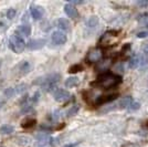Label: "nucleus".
<instances>
[{"label":"nucleus","mask_w":148,"mask_h":147,"mask_svg":"<svg viewBox=\"0 0 148 147\" xmlns=\"http://www.w3.org/2000/svg\"><path fill=\"white\" fill-rule=\"evenodd\" d=\"M60 78L61 76L59 73H51L41 76V78H38L34 81V84L43 87V90H45L47 92H54L56 90V84L60 81Z\"/></svg>","instance_id":"nucleus-1"},{"label":"nucleus","mask_w":148,"mask_h":147,"mask_svg":"<svg viewBox=\"0 0 148 147\" xmlns=\"http://www.w3.org/2000/svg\"><path fill=\"white\" fill-rule=\"evenodd\" d=\"M119 82H121V78L119 76L107 72V73L99 75L96 84L99 85L101 87H103V89H111L113 86L117 85Z\"/></svg>","instance_id":"nucleus-2"},{"label":"nucleus","mask_w":148,"mask_h":147,"mask_svg":"<svg viewBox=\"0 0 148 147\" xmlns=\"http://www.w3.org/2000/svg\"><path fill=\"white\" fill-rule=\"evenodd\" d=\"M8 45L14 53H21L25 49L27 43L25 42V40L21 37H19L17 34H12L9 38V44Z\"/></svg>","instance_id":"nucleus-3"},{"label":"nucleus","mask_w":148,"mask_h":147,"mask_svg":"<svg viewBox=\"0 0 148 147\" xmlns=\"http://www.w3.org/2000/svg\"><path fill=\"white\" fill-rule=\"evenodd\" d=\"M66 40H68V37H66V34L63 32V31H54L53 33H52V36H51V43L53 44V45H63L64 43L66 42Z\"/></svg>","instance_id":"nucleus-4"},{"label":"nucleus","mask_w":148,"mask_h":147,"mask_svg":"<svg viewBox=\"0 0 148 147\" xmlns=\"http://www.w3.org/2000/svg\"><path fill=\"white\" fill-rule=\"evenodd\" d=\"M25 91H27V85L25 83H21V84H18V85L13 86V87H8L5 91V95L7 98H12L17 94H22Z\"/></svg>","instance_id":"nucleus-5"},{"label":"nucleus","mask_w":148,"mask_h":147,"mask_svg":"<svg viewBox=\"0 0 148 147\" xmlns=\"http://www.w3.org/2000/svg\"><path fill=\"white\" fill-rule=\"evenodd\" d=\"M147 63H148V59L147 56H145V55H135L128 62L130 69H137V67H143V65H145Z\"/></svg>","instance_id":"nucleus-6"},{"label":"nucleus","mask_w":148,"mask_h":147,"mask_svg":"<svg viewBox=\"0 0 148 147\" xmlns=\"http://www.w3.org/2000/svg\"><path fill=\"white\" fill-rule=\"evenodd\" d=\"M53 96L56 102H60V103H64L66 102L68 100H70L71 98V94L66 91V90H63V89H58L53 92Z\"/></svg>","instance_id":"nucleus-7"},{"label":"nucleus","mask_w":148,"mask_h":147,"mask_svg":"<svg viewBox=\"0 0 148 147\" xmlns=\"http://www.w3.org/2000/svg\"><path fill=\"white\" fill-rule=\"evenodd\" d=\"M30 12L32 18L34 20H40V19L43 17L44 14V9L41 6H38V5H32L30 7Z\"/></svg>","instance_id":"nucleus-8"},{"label":"nucleus","mask_w":148,"mask_h":147,"mask_svg":"<svg viewBox=\"0 0 148 147\" xmlns=\"http://www.w3.org/2000/svg\"><path fill=\"white\" fill-rule=\"evenodd\" d=\"M36 139L38 141V144L40 146H47V145H50L52 137L48 133H39L36 136Z\"/></svg>","instance_id":"nucleus-9"},{"label":"nucleus","mask_w":148,"mask_h":147,"mask_svg":"<svg viewBox=\"0 0 148 147\" xmlns=\"http://www.w3.org/2000/svg\"><path fill=\"white\" fill-rule=\"evenodd\" d=\"M45 44V41L43 39H34V40H31L27 43V48L30 50H40L42 49Z\"/></svg>","instance_id":"nucleus-10"},{"label":"nucleus","mask_w":148,"mask_h":147,"mask_svg":"<svg viewBox=\"0 0 148 147\" xmlns=\"http://www.w3.org/2000/svg\"><path fill=\"white\" fill-rule=\"evenodd\" d=\"M17 33L19 37H29L31 34V27L28 25H21L17 29Z\"/></svg>","instance_id":"nucleus-11"},{"label":"nucleus","mask_w":148,"mask_h":147,"mask_svg":"<svg viewBox=\"0 0 148 147\" xmlns=\"http://www.w3.org/2000/svg\"><path fill=\"white\" fill-rule=\"evenodd\" d=\"M64 12L66 13L68 17H70V18L72 19L77 17V10H76V8L73 5H71V3H68V5L64 6Z\"/></svg>","instance_id":"nucleus-12"},{"label":"nucleus","mask_w":148,"mask_h":147,"mask_svg":"<svg viewBox=\"0 0 148 147\" xmlns=\"http://www.w3.org/2000/svg\"><path fill=\"white\" fill-rule=\"evenodd\" d=\"M56 25H58V28H60L61 31H69L71 29V23H70V21H69L68 19L65 18H60L58 20V22H56Z\"/></svg>","instance_id":"nucleus-13"},{"label":"nucleus","mask_w":148,"mask_h":147,"mask_svg":"<svg viewBox=\"0 0 148 147\" xmlns=\"http://www.w3.org/2000/svg\"><path fill=\"white\" fill-rule=\"evenodd\" d=\"M101 56H102V51L99 49H94L88 53L87 59L91 62H97L101 59Z\"/></svg>","instance_id":"nucleus-14"},{"label":"nucleus","mask_w":148,"mask_h":147,"mask_svg":"<svg viewBox=\"0 0 148 147\" xmlns=\"http://www.w3.org/2000/svg\"><path fill=\"white\" fill-rule=\"evenodd\" d=\"M133 101H134V100L130 98V96H126V98H122L117 104H116V106H118L119 109H127V110H128V107H130V105L132 104Z\"/></svg>","instance_id":"nucleus-15"},{"label":"nucleus","mask_w":148,"mask_h":147,"mask_svg":"<svg viewBox=\"0 0 148 147\" xmlns=\"http://www.w3.org/2000/svg\"><path fill=\"white\" fill-rule=\"evenodd\" d=\"M116 98V95L115 94H110V95H102V96H99L97 98V101H96V103L97 104H106V103H110L112 102L113 100H115Z\"/></svg>","instance_id":"nucleus-16"},{"label":"nucleus","mask_w":148,"mask_h":147,"mask_svg":"<svg viewBox=\"0 0 148 147\" xmlns=\"http://www.w3.org/2000/svg\"><path fill=\"white\" fill-rule=\"evenodd\" d=\"M14 141L19 146H25V145H29L31 143V138L27 137V136H18V137H16Z\"/></svg>","instance_id":"nucleus-17"},{"label":"nucleus","mask_w":148,"mask_h":147,"mask_svg":"<svg viewBox=\"0 0 148 147\" xmlns=\"http://www.w3.org/2000/svg\"><path fill=\"white\" fill-rule=\"evenodd\" d=\"M99 25V18L96 16H93V17H90V18L86 20V27L90 28V29H94L96 28Z\"/></svg>","instance_id":"nucleus-18"},{"label":"nucleus","mask_w":148,"mask_h":147,"mask_svg":"<svg viewBox=\"0 0 148 147\" xmlns=\"http://www.w3.org/2000/svg\"><path fill=\"white\" fill-rule=\"evenodd\" d=\"M31 69V65L30 63L28 61H23L20 65H19V71H20V73L21 74H27L29 73V71H30Z\"/></svg>","instance_id":"nucleus-19"},{"label":"nucleus","mask_w":148,"mask_h":147,"mask_svg":"<svg viewBox=\"0 0 148 147\" xmlns=\"http://www.w3.org/2000/svg\"><path fill=\"white\" fill-rule=\"evenodd\" d=\"M13 131H14V127H13L12 125L6 124V125H2L0 127V134H3V135L11 134V133H13Z\"/></svg>","instance_id":"nucleus-20"},{"label":"nucleus","mask_w":148,"mask_h":147,"mask_svg":"<svg viewBox=\"0 0 148 147\" xmlns=\"http://www.w3.org/2000/svg\"><path fill=\"white\" fill-rule=\"evenodd\" d=\"M77 84H79V79L76 76H71V78L66 79V81H65V86L66 87H74Z\"/></svg>","instance_id":"nucleus-21"},{"label":"nucleus","mask_w":148,"mask_h":147,"mask_svg":"<svg viewBox=\"0 0 148 147\" xmlns=\"http://www.w3.org/2000/svg\"><path fill=\"white\" fill-rule=\"evenodd\" d=\"M138 20H139V22H140L142 25H146V27H148V13H145V14H143V16H140Z\"/></svg>","instance_id":"nucleus-22"},{"label":"nucleus","mask_w":148,"mask_h":147,"mask_svg":"<svg viewBox=\"0 0 148 147\" xmlns=\"http://www.w3.org/2000/svg\"><path fill=\"white\" fill-rule=\"evenodd\" d=\"M16 13H17V11H16V9H9L8 11H7V18L9 19V20H12L14 17H16Z\"/></svg>","instance_id":"nucleus-23"},{"label":"nucleus","mask_w":148,"mask_h":147,"mask_svg":"<svg viewBox=\"0 0 148 147\" xmlns=\"http://www.w3.org/2000/svg\"><path fill=\"white\" fill-rule=\"evenodd\" d=\"M139 107H140V104H139L138 102H136V101H133V102H132V104L130 105V107H128V110L130 111H137V110H139Z\"/></svg>","instance_id":"nucleus-24"},{"label":"nucleus","mask_w":148,"mask_h":147,"mask_svg":"<svg viewBox=\"0 0 148 147\" xmlns=\"http://www.w3.org/2000/svg\"><path fill=\"white\" fill-rule=\"evenodd\" d=\"M33 124H36V121L33 118H30V120H27L25 122L22 123V126L23 127H31Z\"/></svg>","instance_id":"nucleus-25"},{"label":"nucleus","mask_w":148,"mask_h":147,"mask_svg":"<svg viewBox=\"0 0 148 147\" xmlns=\"http://www.w3.org/2000/svg\"><path fill=\"white\" fill-rule=\"evenodd\" d=\"M77 111H79V107H77V106H72V107L66 112V115H68V116H72V115L77 113Z\"/></svg>","instance_id":"nucleus-26"},{"label":"nucleus","mask_w":148,"mask_h":147,"mask_svg":"<svg viewBox=\"0 0 148 147\" xmlns=\"http://www.w3.org/2000/svg\"><path fill=\"white\" fill-rule=\"evenodd\" d=\"M81 65H73V67H70V72H79V71H81Z\"/></svg>","instance_id":"nucleus-27"},{"label":"nucleus","mask_w":148,"mask_h":147,"mask_svg":"<svg viewBox=\"0 0 148 147\" xmlns=\"http://www.w3.org/2000/svg\"><path fill=\"white\" fill-rule=\"evenodd\" d=\"M137 37L138 38H147L148 37V30L147 31H142V32L137 33Z\"/></svg>","instance_id":"nucleus-28"},{"label":"nucleus","mask_w":148,"mask_h":147,"mask_svg":"<svg viewBox=\"0 0 148 147\" xmlns=\"http://www.w3.org/2000/svg\"><path fill=\"white\" fill-rule=\"evenodd\" d=\"M143 52H144L145 56H148V43H146V44L144 45V48H143Z\"/></svg>","instance_id":"nucleus-29"},{"label":"nucleus","mask_w":148,"mask_h":147,"mask_svg":"<svg viewBox=\"0 0 148 147\" xmlns=\"http://www.w3.org/2000/svg\"><path fill=\"white\" fill-rule=\"evenodd\" d=\"M137 5H139V6H148V1H138Z\"/></svg>","instance_id":"nucleus-30"},{"label":"nucleus","mask_w":148,"mask_h":147,"mask_svg":"<svg viewBox=\"0 0 148 147\" xmlns=\"http://www.w3.org/2000/svg\"><path fill=\"white\" fill-rule=\"evenodd\" d=\"M5 103H6V101H5V100H2V98H0V110L2 109V106L5 105Z\"/></svg>","instance_id":"nucleus-31"},{"label":"nucleus","mask_w":148,"mask_h":147,"mask_svg":"<svg viewBox=\"0 0 148 147\" xmlns=\"http://www.w3.org/2000/svg\"><path fill=\"white\" fill-rule=\"evenodd\" d=\"M83 3V1H71V5H80Z\"/></svg>","instance_id":"nucleus-32"},{"label":"nucleus","mask_w":148,"mask_h":147,"mask_svg":"<svg viewBox=\"0 0 148 147\" xmlns=\"http://www.w3.org/2000/svg\"><path fill=\"white\" fill-rule=\"evenodd\" d=\"M79 143H74V144H69V145H66V146H64V147H75L76 145H77Z\"/></svg>","instance_id":"nucleus-33"},{"label":"nucleus","mask_w":148,"mask_h":147,"mask_svg":"<svg viewBox=\"0 0 148 147\" xmlns=\"http://www.w3.org/2000/svg\"><path fill=\"white\" fill-rule=\"evenodd\" d=\"M0 67H1V62H0Z\"/></svg>","instance_id":"nucleus-34"}]
</instances>
